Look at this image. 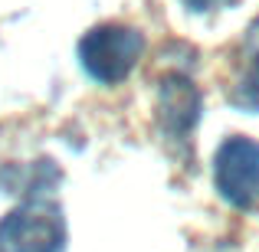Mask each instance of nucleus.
Returning a JSON list of instances; mask_svg holds the SVG:
<instances>
[{
	"instance_id": "obj_1",
	"label": "nucleus",
	"mask_w": 259,
	"mask_h": 252,
	"mask_svg": "<svg viewBox=\"0 0 259 252\" xmlns=\"http://www.w3.org/2000/svg\"><path fill=\"white\" fill-rule=\"evenodd\" d=\"M141 49H145V39H141V33L135 26L102 23L82 36V43H79V63H82V69L95 82L118 85L138 66Z\"/></svg>"
},
{
	"instance_id": "obj_2",
	"label": "nucleus",
	"mask_w": 259,
	"mask_h": 252,
	"mask_svg": "<svg viewBox=\"0 0 259 252\" xmlns=\"http://www.w3.org/2000/svg\"><path fill=\"white\" fill-rule=\"evenodd\" d=\"M66 220L53 203L30 200L0 220V252H63Z\"/></svg>"
},
{
	"instance_id": "obj_3",
	"label": "nucleus",
	"mask_w": 259,
	"mask_h": 252,
	"mask_svg": "<svg viewBox=\"0 0 259 252\" xmlns=\"http://www.w3.org/2000/svg\"><path fill=\"white\" fill-rule=\"evenodd\" d=\"M213 177L220 196L236 210L259 207V141L233 134L213 158Z\"/></svg>"
},
{
	"instance_id": "obj_4",
	"label": "nucleus",
	"mask_w": 259,
	"mask_h": 252,
	"mask_svg": "<svg viewBox=\"0 0 259 252\" xmlns=\"http://www.w3.org/2000/svg\"><path fill=\"white\" fill-rule=\"evenodd\" d=\"M158 112H161V125L167 128V134L184 138L200 118V92L187 76H171L161 79V92H158Z\"/></svg>"
},
{
	"instance_id": "obj_5",
	"label": "nucleus",
	"mask_w": 259,
	"mask_h": 252,
	"mask_svg": "<svg viewBox=\"0 0 259 252\" xmlns=\"http://www.w3.org/2000/svg\"><path fill=\"white\" fill-rule=\"evenodd\" d=\"M233 105L240 108H259V23L249 26L246 39L240 49V63H236V79L233 92H230Z\"/></svg>"
},
{
	"instance_id": "obj_6",
	"label": "nucleus",
	"mask_w": 259,
	"mask_h": 252,
	"mask_svg": "<svg viewBox=\"0 0 259 252\" xmlns=\"http://www.w3.org/2000/svg\"><path fill=\"white\" fill-rule=\"evenodd\" d=\"M181 4L194 13H210V10H220V7L233 4V0H181Z\"/></svg>"
}]
</instances>
